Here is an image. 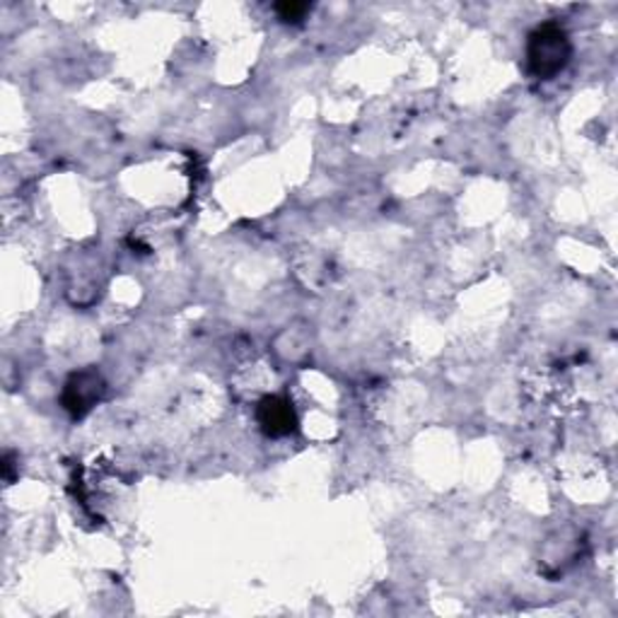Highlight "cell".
Returning <instances> with one entry per match:
<instances>
[{
	"label": "cell",
	"instance_id": "cell-1",
	"mask_svg": "<svg viewBox=\"0 0 618 618\" xmlns=\"http://www.w3.org/2000/svg\"><path fill=\"white\" fill-rule=\"evenodd\" d=\"M573 58V42L558 22H544L529 34L527 42V66L534 78L551 80Z\"/></svg>",
	"mask_w": 618,
	"mask_h": 618
},
{
	"label": "cell",
	"instance_id": "cell-2",
	"mask_svg": "<svg viewBox=\"0 0 618 618\" xmlns=\"http://www.w3.org/2000/svg\"><path fill=\"white\" fill-rule=\"evenodd\" d=\"M104 392H107V382L100 375V370L85 368L68 377L61 392V404L73 418H83L102 401Z\"/></svg>",
	"mask_w": 618,
	"mask_h": 618
},
{
	"label": "cell",
	"instance_id": "cell-3",
	"mask_svg": "<svg viewBox=\"0 0 618 618\" xmlns=\"http://www.w3.org/2000/svg\"><path fill=\"white\" fill-rule=\"evenodd\" d=\"M256 421L261 430L271 438H285L298 430V416L295 408L285 396H264L256 406Z\"/></svg>",
	"mask_w": 618,
	"mask_h": 618
},
{
	"label": "cell",
	"instance_id": "cell-4",
	"mask_svg": "<svg viewBox=\"0 0 618 618\" xmlns=\"http://www.w3.org/2000/svg\"><path fill=\"white\" fill-rule=\"evenodd\" d=\"M276 13L283 22H298L310 13V5L307 3H278Z\"/></svg>",
	"mask_w": 618,
	"mask_h": 618
}]
</instances>
